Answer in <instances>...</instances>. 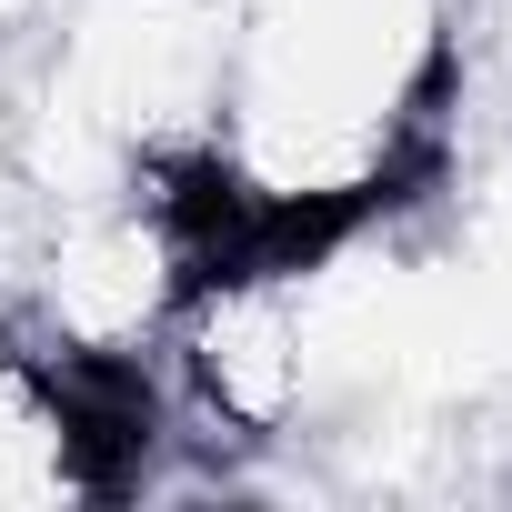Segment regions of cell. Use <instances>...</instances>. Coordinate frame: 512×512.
I'll list each match as a JSON object with an SVG mask.
<instances>
[{"label":"cell","instance_id":"obj_1","mask_svg":"<svg viewBox=\"0 0 512 512\" xmlns=\"http://www.w3.org/2000/svg\"><path fill=\"white\" fill-rule=\"evenodd\" d=\"M472 0H231L201 141L211 251L312 241L452 171Z\"/></svg>","mask_w":512,"mask_h":512},{"label":"cell","instance_id":"obj_2","mask_svg":"<svg viewBox=\"0 0 512 512\" xmlns=\"http://www.w3.org/2000/svg\"><path fill=\"white\" fill-rule=\"evenodd\" d=\"M231 0H51L11 51V181L111 191L171 181L211 141Z\"/></svg>","mask_w":512,"mask_h":512},{"label":"cell","instance_id":"obj_3","mask_svg":"<svg viewBox=\"0 0 512 512\" xmlns=\"http://www.w3.org/2000/svg\"><path fill=\"white\" fill-rule=\"evenodd\" d=\"M472 101H492L512 131V0H472Z\"/></svg>","mask_w":512,"mask_h":512},{"label":"cell","instance_id":"obj_4","mask_svg":"<svg viewBox=\"0 0 512 512\" xmlns=\"http://www.w3.org/2000/svg\"><path fill=\"white\" fill-rule=\"evenodd\" d=\"M41 11H51V0H0V51H21L41 31Z\"/></svg>","mask_w":512,"mask_h":512},{"label":"cell","instance_id":"obj_5","mask_svg":"<svg viewBox=\"0 0 512 512\" xmlns=\"http://www.w3.org/2000/svg\"><path fill=\"white\" fill-rule=\"evenodd\" d=\"M0 181H11V51H0Z\"/></svg>","mask_w":512,"mask_h":512},{"label":"cell","instance_id":"obj_6","mask_svg":"<svg viewBox=\"0 0 512 512\" xmlns=\"http://www.w3.org/2000/svg\"><path fill=\"white\" fill-rule=\"evenodd\" d=\"M11 342H21V332H11V312H0V362H11Z\"/></svg>","mask_w":512,"mask_h":512}]
</instances>
